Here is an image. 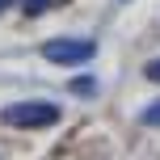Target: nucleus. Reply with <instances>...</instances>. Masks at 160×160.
<instances>
[{
  "instance_id": "1",
  "label": "nucleus",
  "mask_w": 160,
  "mask_h": 160,
  "mask_svg": "<svg viewBox=\"0 0 160 160\" xmlns=\"http://www.w3.org/2000/svg\"><path fill=\"white\" fill-rule=\"evenodd\" d=\"M0 118L8 122V127H55L59 122V105L51 101H17V105H4V114Z\"/></svg>"
},
{
  "instance_id": "7",
  "label": "nucleus",
  "mask_w": 160,
  "mask_h": 160,
  "mask_svg": "<svg viewBox=\"0 0 160 160\" xmlns=\"http://www.w3.org/2000/svg\"><path fill=\"white\" fill-rule=\"evenodd\" d=\"M8 4H13V0H0V13H4V8H8Z\"/></svg>"
},
{
  "instance_id": "3",
  "label": "nucleus",
  "mask_w": 160,
  "mask_h": 160,
  "mask_svg": "<svg viewBox=\"0 0 160 160\" xmlns=\"http://www.w3.org/2000/svg\"><path fill=\"white\" fill-rule=\"evenodd\" d=\"M72 93H76V97H93V93H97V80H93V76L72 80Z\"/></svg>"
},
{
  "instance_id": "2",
  "label": "nucleus",
  "mask_w": 160,
  "mask_h": 160,
  "mask_svg": "<svg viewBox=\"0 0 160 160\" xmlns=\"http://www.w3.org/2000/svg\"><path fill=\"white\" fill-rule=\"evenodd\" d=\"M42 55L51 63H63V68H76V63H88L97 55V42L93 38H51L42 47Z\"/></svg>"
},
{
  "instance_id": "5",
  "label": "nucleus",
  "mask_w": 160,
  "mask_h": 160,
  "mask_svg": "<svg viewBox=\"0 0 160 160\" xmlns=\"http://www.w3.org/2000/svg\"><path fill=\"white\" fill-rule=\"evenodd\" d=\"M51 4H63V0H25V13H30V17H38V13H47Z\"/></svg>"
},
{
  "instance_id": "4",
  "label": "nucleus",
  "mask_w": 160,
  "mask_h": 160,
  "mask_svg": "<svg viewBox=\"0 0 160 160\" xmlns=\"http://www.w3.org/2000/svg\"><path fill=\"white\" fill-rule=\"evenodd\" d=\"M139 122H143V127H160V101H152V105H148V110L139 114Z\"/></svg>"
},
{
  "instance_id": "6",
  "label": "nucleus",
  "mask_w": 160,
  "mask_h": 160,
  "mask_svg": "<svg viewBox=\"0 0 160 160\" xmlns=\"http://www.w3.org/2000/svg\"><path fill=\"white\" fill-rule=\"evenodd\" d=\"M143 76H148V80H160V59H152V63L143 68Z\"/></svg>"
}]
</instances>
